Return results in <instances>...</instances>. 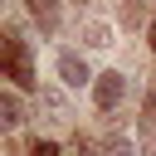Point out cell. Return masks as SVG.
Returning a JSON list of instances; mask_svg holds the SVG:
<instances>
[{
	"instance_id": "obj_2",
	"label": "cell",
	"mask_w": 156,
	"mask_h": 156,
	"mask_svg": "<svg viewBox=\"0 0 156 156\" xmlns=\"http://www.w3.org/2000/svg\"><path fill=\"white\" fill-rule=\"evenodd\" d=\"M127 98V78L117 73V68H107V73H98V83H93V102L102 107V112H112L117 102Z\"/></svg>"
},
{
	"instance_id": "obj_7",
	"label": "cell",
	"mask_w": 156,
	"mask_h": 156,
	"mask_svg": "<svg viewBox=\"0 0 156 156\" xmlns=\"http://www.w3.org/2000/svg\"><path fill=\"white\" fill-rule=\"evenodd\" d=\"M0 122H5V127H10V132H15V127H20V122H24V112H20V98H15V93H10V88H5V93H0Z\"/></svg>"
},
{
	"instance_id": "obj_5",
	"label": "cell",
	"mask_w": 156,
	"mask_h": 156,
	"mask_svg": "<svg viewBox=\"0 0 156 156\" xmlns=\"http://www.w3.org/2000/svg\"><path fill=\"white\" fill-rule=\"evenodd\" d=\"M39 107L49 112V122H68V102H63V93H54V88H39Z\"/></svg>"
},
{
	"instance_id": "obj_9",
	"label": "cell",
	"mask_w": 156,
	"mask_h": 156,
	"mask_svg": "<svg viewBox=\"0 0 156 156\" xmlns=\"http://www.w3.org/2000/svg\"><path fill=\"white\" fill-rule=\"evenodd\" d=\"M141 20H146V10H141V0H122V24H127V29H136Z\"/></svg>"
},
{
	"instance_id": "obj_12",
	"label": "cell",
	"mask_w": 156,
	"mask_h": 156,
	"mask_svg": "<svg viewBox=\"0 0 156 156\" xmlns=\"http://www.w3.org/2000/svg\"><path fill=\"white\" fill-rule=\"evenodd\" d=\"M68 156H98V146H93V141H83V136H73V146H68Z\"/></svg>"
},
{
	"instance_id": "obj_10",
	"label": "cell",
	"mask_w": 156,
	"mask_h": 156,
	"mask_svg": "<svg viewBox=\"0 0 156 156\" xmlns=\"http://www.w3.org/2000/svg\"><path fill=\"white\" fill-rule=\"evenodd\" d=\"M141 156H156V122H141Z\"/></svg>"
},
{
	"instance_id": "obj_8",
	"label": "cell",
	"mask_w": 156,
	"mask_h": 156,
	"mask_svg": "<svg viewBox=\"0 0 156 156\" xmlns=\"http://www.w3.org/2000/svg\"><path fill=\"white\" fill-rule=\"evenodd\" d=\"M102 156H141V151H136L122 132H107V136H102Z\"/></svg>"
},
{
	"instance_id": "obj_6",
	"label": "cell",
	"mask_w": 156,
	"mask_h": 156,
	"mask_svg": "<svg viewBox=\"0 0 156 156\" xmlns=\"http://www.w3.org/2000/svg\"><path fill=\"white\" fill-rule=\"evenodd\" d=\"M83 44H88V49H107V44H112V24L88 20V24H83Z\"/></svg>"
},
{
	"instance_id": "obj_3",
	"label": "cell",
	"mask_w": 156,
	"mask_h": 156,
	"mask_svg": "<svg viewBox=\"0 0 156 156\" xmlns=\"http://www.w3.org/2000/svg\"><path fill=\"white\" fill-rule=\"evenodd\" d=\"M58 78H63L68 88H83V83H98V78L88 73V63H83L78 54H68V49L58 54Z\"/></svg>"
},
{
	"instance_id": "obj_11",
	"label": "cell",
	"mask_w": 156,
	"mask_h": 156,
	"mask_svg": "<svg viewBox=\"0 0 156 156\" xmlns=\"http://www.w3.org/2000/svg\"><path fill=\"white\" fill-rule=\"evenodd\" d=\"M141 122H156V88H146L141 98Z\"/></svg>"
},
{
	"instance_id": "obj_14",
	"label": "cell",
	"mask_w": 156,
	"mask_h": 156,
	"mask_svg": "<svg viewBox=\"0 0 156 156\" xmlns=\"http://www.w3.org/2000/svg\"><path fill=\"white\" fill-rule=\"evenodd\" d=\"M151 49H156V24H151Z\"/></svg>"
},
{
	"instance_id": "obj_4",
	"label": "cell",
	"mask_w": 156,
	"mask_h": 156,
	"mask_svg": "<svg viewBox=\"0 0 156 156\" xmlns=\"http://www.w3.org/2000/svg\"><path fill=\"white\" fill-rule=\"evenodd\" d=\"M29 15H34V24H39L44 34L58 29V0H29Z\"/></svg>"
},
{
	"instance_id": "obj_13",
	"label": "cell",
	"mask_w": 156,
	"mask_h": 156,
	"mask_svg": "<svg viewBox=\"0 0 156 156\" xmlns=\"http://www.w3.org/2000/svg\"><path fill=\"white\" fill-rule=\"evenodd\" d=\"M29 156H63V151H58L54 141H34V146H29Z\"/></svg>"
},
{
	"instance_id": "obj_1",
	"label": "cell",
	"mask_w": 156,
	"mask_h": 156,
	"mask_svg": "<svg viewBox=\"0 0 156 156\" xmlns=\"http://www.w3.org/2000/svg\"><path fill=\"white\" fill-rule=\"evenodd\" d=\"M5 78L15 83V88H39V78H34V58H29V44L10 29L5 34Z\"/></svg>"
}]
</instances>
